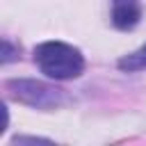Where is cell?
Here are the masks:
<instances>
[{
	"mask_svg": "<svg viewBox=\"0 0 146 146\" xmlns=\"http://www.w3.org/2000/svg\"><path fill=\"white\" fill-rule=\"evenodd\" d=\"M34 62L41 68V73H46L48 78H55V80L78 78L84 68V59H82L80 50L68 43H62V41H46V43L36 46Z\"/></svg>",
	"mask_w": 146,
	"mask_h": 146,
	"instance_id": "1",
	"label": "cell"
},
{
	"mask_svg": "<svg viewBox=\"0 0 146 146\" xmlns=\"http://www.w3.org/2000/svg\"><path fill=\"white\" fill-rule=\"evenodd\" d=\"M9 89H16L14 96L30 103V105H36V107H50V105H57L59 103V89H52L43 82H34V80H18V82H9L7 84Z\"/></svg>",
	"mask_w": 146,
	"mask_h": 146,
	"instance_id": "2",
	"label": "cell"
},
{
	"mask_svg": "<svg viewBox=\"0 0 146 146\" xmlns=\"http://www.w3.org/2000/svg\"><path fill=\"white\" fill-rule=\"evenodd\" d=\"M139 5L137 0H114L112 7V23L119 30H130L139 23Z\"/></svg>",
	"mask_w": 146,
	"mask_h": 146,
	"instance_id": "3",
	"label": "cell"
},
{
	"mask_svg": "<svg viewBox=\"0 0 146 146\" xmlns=\"http://www.w3.org/2000/svg\"><path fill=\"white\" fill-rule=\"evenodd\" d=\"M119 66H121V68H128V71H141V68H146V43H144L139 50H135L132 55L123 57V59L119 62Z\"/></svg>",
	"mask_w": 146,
	"mask_h": 146,
	"instance_id": "4",
	"label": "cell"
}]
</instances>
